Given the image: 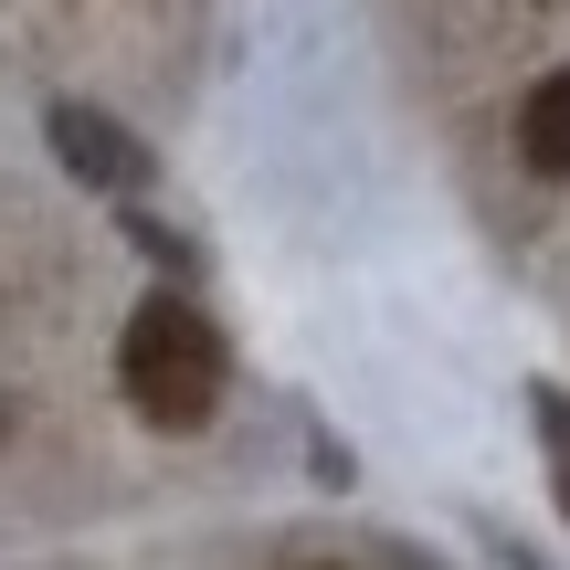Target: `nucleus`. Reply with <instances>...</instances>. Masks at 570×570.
Instances as JSON below:
<instances>
[{"label":"nucleus","mask_w":570,"mask_h":570,"mask_svg":"<svg viewBox=\"0 0 570 570\" xmlns=\"http://www.w3.org/2000/svg\"><path fill=\"white\" fill-rule=\"evenodd\" d=\"M53 148H63L96 190H138V180H148V148L127 138L117 117H96V106H53Z\"/></svg>","instance_id":"f03ea898"},{"label":"nucleus","mask_w":570,"mask_h":570,"mask_svg":"<svg viewBox=\"0 0 570 570\" xmlns=\"http://www.w3.org/2000/svg\"><path fill=\"white\" fill-rule=\"evenodd\" d=\"M0 433H11V402H0Z\"/></svg>","instance_id":"20e7f679"},{"label":"nucleus","mask_w":570,"mask_h":570,"mask_svg":"<svg viewBox=\"0 0 570 570\" xmlns=\"http://www.w3.org/2000/svg\"><path fill=\"white\" fill-rule=\"evenodd\" d=\"M117 381H127V402H138L148 423H169V433L212 423V402H223V327L190 296H148L138 317H127V338H117Z\"/></svg>","instance_id":"f257e3e1"},{"label":"nucleus","mask_w":570,"mask_h":570,"mask_svg":"<svg viewBox=\"0 0 570 570\" xmlns=\"http://www.w3.org/2000/svg\"><path fill=\"white\" fill-rule=\"evenodd\" d=\"M518 159L550 169V180L570 169V63H560L550 85H529V106H518Z\"/></svg>","instance_id":"7ed1b4c3"}]
</instances>
